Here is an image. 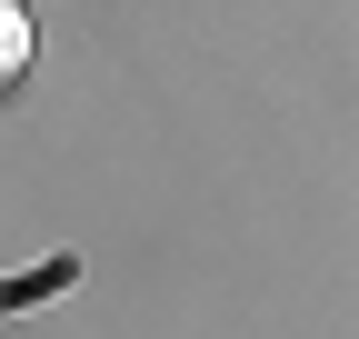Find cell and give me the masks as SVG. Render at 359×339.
I'll return each mask as SVG.
<instances>
[{
    "instance_id": "cell-1",
    "label": "cell",
    "mask_w": 359,
    "mask_h": 339,
    "mask_svg": "<svg viewBox=\"0 0 359 339\" xmlns=\"http://www.w3.org/2000/svg\"><path fill=\"white\" fill-rule=\"evenodd\" d=\"M20 70H30V11L0 0V80H20Z\"/></svg>"
}]
</instances>
